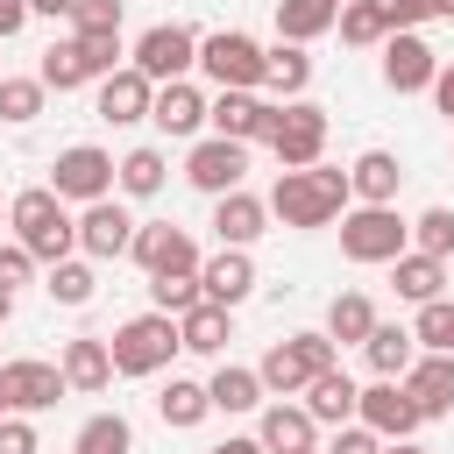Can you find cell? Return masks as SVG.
I'll return each instance as SVG.
<instances>
[{
  "label": "cell",
  "mask_w": 454,
  "mask_h": 454,
  "mask_svg": "<svg viewBox=\"0 0 454 454\" xmlns=\"http://www.w3.org/2000/svg\"><path fill=\"white\" fill-rule=\"evenodd\" d=\"M199 64V35L184 28V21H156L142 43H135V71L149 78V85H170V78H184Z\"/></svg>",
  "instance_id": "8"
},
{
  "label": "cell",
  "mask_w": 454,
  "mask_h": 454,
  "mask_svg": "<svg viewBox=\"0 0 454 454\" xmlns=\"http://www.w3.org/2000/svg\"><path fill=\"white\" fill-rule=\"evenodd\" d=\"M348 170H326V163H305V170H277V184H270V213L284 220V227H326V220H340L348 213Z\"/></svg>",
  "instance_id": "1"
},
{
  "label": "cell",
  "mask_w": 454,
  "mask_h": 454,
  "mask_svg": "<svg viewBox=\"0 0 454 454\" xmlns=\"http://www.w3.org/2000/svg\"><path fill=\"white\" fill-rule=\"evenodd\" d=\"M206 121H213V135H227V142H262L270 99H255V92H241V85H220V99L206 106Z\"/></svg>",
  "instance_id": "18"
},
{
  "label": "cell",
  "mask_w": 454,
  "mask_h": 454,
  "mask_svg": "<svg viewBox=\"0 0 454 454\" xmlns=\"http://www.w3.org/2000/svg\"><path fill=\"white\" fill-rule=\"evenodd\" d=\"M333 0H277V35L284 43H312V35H326L333 28Z\"/></svg>",
  "instance_id": "32"
},
{
  "label": "cell",
  "mask_w": 454,
  "mask_h": 454,
  "mask_svg": "<svg viewBox=\"0 0 454 454\" xmlns=\"http://www.w3.org/2000/svg\"><path fill=\"white\" fill-rule=\"evenodd\" d=\"M7 319H14V291L0 284V326H7Z\"/></svg>",
  "instance_id": "53"
},
{
  "label": "cell",
  "mask_w": 454,
  "mask_h": 454,
  "mask_svg": "<svg viewBox=\"0 0 454 454\" xmlns=\"http://www.w3.org/2000/svg\"><path fill=\"white\" fill-rule=\"evenodd\" d=\"M43 92H50L43 78H0V121H14V128L35 121L43 114Z\"/></svg>",
  "instance_id": "41"
},
{
  "label": "cell",
  "mask_w": 454,
  "mask_h": 454,
  "mask_svg": "<svg viewBox=\"0 0 454 454\" xmlns=\"http://www.w3.org/2000/svg\"><path fill=\"white\" fill-rule=\"evenodd\" d=\"M0 419H7V397H0Z\"/></svg>",
  "instance_id": "56"
},
{
  "label": "cell",
  "mask_w": 454,
  "mask_h": 454,
  "mask_svg": "<svg viewBox=\"0 0 454 454\" xmlns=\"http://www.w3.org/2000/svg\"><path fill=\"white\" fill-rule=\"evenodd\" d=\"M319 369H333V340H326V333H291V340H277V348L255 362L262 397H298Z\"/></svg>",
  "instance_id": "4"
},
{
  "label": "cell",
  "mask_w": 454,
  "mask_h": 454,
  "mask_svg": "<svg viewBox=\"0 0 454 454\" xmlns=\"http://www.w3.org/2000/svg\"><path fill=\"white\" fill-rule=\"evenodd\" d=\"M362 355H369V369L376 376H404L411 369V355H419V340H411V326H369V340H362Z\"/></svg>",
  "instance_id": "29"
},
{
  "label": "cell",
  "mask_w": 454,
  "mask_h": 454,
  "mask_svg": "<svg viewBox=\"0 0 454 454\" xmlns=\"http://www.w3.org/2000/svg\"><path fill=\"white\" fill-rule=\"evenodd\" d=\"M419 404V419H447L454 411V355H411V369L397 376Z\"/></svg>",
  "instance_id": "17"
},
{
  "label": "cell",
  "mask_w": 454,
  "mask_h": 454,
  "mask_svg": "<svg viewBox=\"0 0 454 454\" xmlns=\"http://www.w3.org/2000/svg\"><path fill=\"white\" fill-rule=\"evenodd\" d=\"M71 454H135V426H128L121 411H92V419L78 426Z\"/></svg>",
  "instance_id": "33"
},
{
  "label": "cell",
  "mask_w": 454,
  "mask_h": 454,
  "mask_svg": "<svg viewBox=\"0 0 454 454\" xmlns=\"http://www.w3.org/2000/svg\"><path fill=\"white\" fill-rule=\"evenodd\" d=\"M355 383H348V369H319L312 383H305V411H312V426H355Z\"/></svg>",
  "instance_id": "23"
},
{
  "label": "cell",
  "mask_w": 454,
  "mask_h": 454,
  "mask_svg": "<svg viewBox=\"0 0 454 454\" xmlns=\"http://www.w3.org/2000/svg\"><path fill=\"white\" fill-rule=\"evenodd\" d=\"M64 383L71 390H106L114 383V355H106V340H64Z\"/></svg>",
  "instance_id": "27"
},
{
  "label": "cell",
  "mask_w": 454,
  "mask_h": 454,
  "mask_svg": "<svg viewBox=\"0 0 454 454\" xmlns=\"http://www.w3.org/2000/svg\"><path fill=\"white\" fill-rule=\"evenodd\" d=\"M71 43H78V57H85V71H92V78L121 71V28H99V35H71Z\"/></svg>",
  "instance_id": "43"
},
{
  "label": "cell",
  "mask_w": 454,
  "mask_h": 454,
  "mask_svg": "<svg viewBox=\"0 0 454 454\" xmlns=\"http://www.w3.org/2000/svg\"><path fill=\"white\" fill-rule=\"evenodd\" d=\"M149 298H156V312H192L206 291H199V270H177V277H149Z\"/></svg>",
  "instance_id": "40"
},
{
  "label": "cell",
  "mask_w": 454,
  "mask_h": 454,
  "mask_svg": "<svg viewBox=\"0 0 454 454\" xmlns=\"http://www.w3.org/2000/svg\"><path fill=\"white\" fill-rule=\"evenodd\" d=\"M369 326H376V305H369L362 291H340V298L326 305V340H333V348H340V340H355V348H362V340H369Z\"/></svg>",
  "instance_id": "34"
},
{
  "label": "cell",
  "mask_w": 454,
  "mask_h": 454,
  "mask_svg": "<svg viewBox=\"0 0 454 454\" xmlns=\"http://www.w3.org/2000/svg\"><path fill=\"white\" fill-rule=\"evenodd\" d=\"M28 14H50L57 21V14H71V0H28Z\"/></svg>",
  "instance_id": "52"
},
{
  "label": "cell",
  "mask_w": 454,
  "mask_h": 454,
  "mask_svg": "<svg viewBox=\"0 0 454 454\" xmlns=\"http://www.w3.org/2000/svg\"><path fill=\"white\" fill-rule=\"evenodd\" d=\"M128 241H135L128 206H114V192H106V199H92V206H85V220H78V248H85L92 262H114V255H128Z\"/></svg>",
  "instance_id": "15"
},
{
  "label": "cell",
  "mask_w": 454,
  "mask_h": 454,
  "mask_svg": "<svg viewBox=\"0 0 454 454\" xmlns=\"http://www.w3.org/2000/svg\"><path fill=\"white\" fill-rule=\"evenodd\" d=\"M71 383H64V369L57 362H0V397H7V411H50L57 397H64Z\"/></svg>",
  "instance_id": "13"
},
{
  "label": "cell",
  "mask_w": 454,
  "mask_h": 454,
  "mask_svg": "<svg viewBox=\"0 0 454 454\" xmlns=\"http://www.w3.org/2000/svg\"><path fill=\"white\" fill-rule=\"evenodd\" d=\"M0 454H35V426H28V411H7V419H0Z\"/></svg>",
  "instance_id": "46"
},
{
  "label": "cell",
  "mask_w": 454,
  "mask_h": 454,
  "mask_svg": "<svg viewBox=\"0 0 454 454\" xmlns=\"http://www.w3.org/2000/svg\"><path fill=\"white\" fill-rule=\"evenodd\" d=\"M199 291L213 298V305H241L248 291H255V262H248V248H220L213 262H199Z\"/></svg>",
  "instance_id": "21"
},
{
  "label": "cell",
  "mask_w": 454,
  "mask_h": 454,
  "mask_svg": "<svg viewBox=\"0 0 454 454\" xmlns=\"http://www.w3.org/2000/svg\"><path fill=\"white\" fill-rule=\"evenodd\" d=\"M71 35H99V28H121V0H71Z\"/></svg>",
  "instance_id": "44"
},
{
  "label": "cell",
  "mask_w": 454,
  "mask_h": 454,
  "mask_svg": "<svg viewBox=\"0 0 454 454\" xmlns=\"http://www.w3.org/2000/svg\"><path fill=\"white\" fill-rule=\"evenodd\" d=\"M50 92H78V85H92V71H85V57H78V43H50L43 50V71H35Z\"/></svg>",
  "instance_id": "37"
},
{
  "label": "cell",
  "mask_w": 454,
  "mask_h": 454,
  "mask_svg": "<svg viewBox=\"0 0 454 454\" xmlns=\"http://www.w3.org/2000/svg\"><path fill=\"white\" fill-rule=\"evenodd\" d=\"M397 184H404V170H397L390 149H369V156H355V170H348V192H355L362 206H397Z\"/></svg>",
  "instance_id": "24"
},
{
  "label": "cell",
  "mask_w": 454,
  "mask_h": 454,
  "mask_svg": "<svg viewBox=\"0 0 454 454\" xmlns=\"http://www.w3.org/2000/svg\"><path fill=\"white\" fill-rule=\"evenodd\" d=\"M28 270H35V255H28L21 241H0V284L14 291V284H28Z\"/></svg>",
  "instance_id": "47"
},
{
  "label": "cell",
  "mask_w": 454,
  "mask_h": 454,
  "mask_svg": "<svg viewBox=\"0 0 454 454\" xmlns=\"http://www.w3.org/2000/svg\"><path fill=\"white\" fill-rule=\"evenodd\" d=\"M128 255H135L149 277H177V270H199V241H192L177 220H149V227H135Z\"/></svg>",
  "instance_id": "11"
},
{
  "label": "cell",
  "mask_w": 454,
  "mask_h": 454,
  "mask_svg": "<svg viewBox=\"0 0 454 454\" xmlns=\"http://www.w3.org/2000/svg\"><path fill=\"white\" fill-rule=\"evenodd\" d=\"M227 340H234V326H227V305L199 298L192 312H177V348H192V355H220Z\"/></svg>",
  "instance_id": "25"
},
{
  "label": "cell",
  "mask_w": 454,
  "mask_h": 454,
  "mask_svg": "<svg viewBox=\"0 0 454 454\" xmlns=\"http://www.w3.org/2000/svg\"><path fill=\"white\" fill-rule=\"evenodd\" d=\"M255 440H262V454H312V447H319V426H312V411H305V404L277 397V404H262Z\"/></svg>",
  "instance_id": "16"
},
{
  "label": "cell",
  "mask_w": 454,
  "mask_h": 454,
  "mask_svg": "<svg viewBox=\"0 0 454 454\" xmlns=\"http://www.w3.org/2000/svg\"><path fill=\"white\" fill-rule=\"evenodd\" d=\"M411 340H419L426 355H454V305H447V298H426L419 319H411Z\"/></svg>",
  "instance_id": "38"
},
{
  "label": "cell",
  "mask_w": 454,
  "mask_h": 454,
  "mask_svg": "<svg viewBox=\"0 0 454 454\" xmlns=\"http://www.w3.org/2000/svg\"><path fill=\"white\" fill-rule=\"evenodd\" d=\"M426 92H433V106H440V114H447V121H454V64H440V71H433V85H426Z\"/></svg>",
  "instance_id": "49"
},
{
  "label": "cell",
  "mask_w": 454,
  "mask_h": 454,
  "mask_svg": "<svg viewBox=\"0 0 454 454\" xmlns=\"http://www.w3.org/2000/svg\"><path fill=\"white\" fill-rule=\"evenodd\" d=\"M440 21H454V0H440Z\"/></svg>",
  "instance_id": "55"
},
{
  "label": "cell",
  "mask_w": 454,
  "mask_h": 454,
  "mask_svg": "<svg viewBox=\"0 0 454 454\" xmlns=\"http://www.w3.org/2000/svg\"><path fill=\"white\" fill-rule=\"evenodd\" d=\"M163 177H170L163 149H128V156L114 163V184H121L128 199H156V192H163Z\"/></svg>",
  "instance_id": "31"
},
{
  "label": "cell",
  "mask_w": 454,
  "mask_h": 454,
  "mask_svg": "<svg viewBox=\"0 0 454 454\" xmlns=\"http://www.w3.org/2000/svg\"><path fill=\"white\" fill-rule=\"evenodd\" d=\"M50 192H57V199H78V206L106 199V192H114V156L92 149V142H71V149L50 163Z\"/></svg>",
  "instance_id": "9"
},
{
  "label": "cell",
  "mask_w": 454,
  "mask_h": 454,
  "mask_svg": "<svg viewBox=\"0 0 454 454\" xmlns=\"http://www.w3.org/2000/svg\"><path fill=\"white\" fill-rule=\"evenodd\" d=\"M326 454H383V440L369 426H333V447Z\"/></svg>",
  "instance_id": "48"
},
{
  "label": "cell",
  "mask_w": 454,
  "mask_h": 454,
  "mask_svg": "<svg viewBox=\"0 0 454 454\" xmlns=\"http://www.w3.org/2000/svg\"><path fill=\"white\" fill-rule=\"evenodd\" d=\"M206 454H262V440H220V447H206Z\"/></svg>",
  "instance_id": "51"
},
{
  "label": "cell",
  "mask_w": 454,
  "mask_h": 454,
  "mask_svg": "<svg viewBox=\"0 0 454 454\" xmlns=\"http://www.w3.org/2000/svg\"><path fill=\"white\" fill-rule=\"evenodd\" d=\"M43 291H50L57 305H92V291H99V277H92L85 262H71V255H64V262H50V284H43Z\"/></svg>",
  "instance_id": "39"
},
{
  "label": "cell",
  "mask_w": 454,
  "mask_h": 454,
  "mask_svg": "<svg viewBox=\"0 0 454 454\" xmlns=\"http://www.w3.org/2000/svg\"><path fill=\"white\" fill-rule=\"evenodd\" d=\"M206 397H213V411H255V404H262V376L227 362V369L206 383Z\"/></svg>",
  "instance_id": "35"
},
{
  "label": "cell",
  "mask_w": 454,
  "mask_h": 454,
  "mask_svg": "<svg viewBox=\"0 0 454 454\" xmlns=\"http://www.w3.org/2000/svg\"><path fill=\"white\" fill-rule=\"evenodd\" d=\"M390 284H397V298L426 305V298H440V284H447V262H440V255H419V248H404V255L390 262Z\"/></svg>",
  "instance_id": "26"
},
{
  "label": "cell",
  "mask_w": 454,
  "mask_h": 454,
  "mask_svg": "<svg viewBox=\"0 0 454 454\" xmlns=\"http://www.w3.org/2000/svg\"><path fill=\"white\" fill-rule=\"evenodd\" d=\"M355 419L376 433V440H411L426 419H419V404H411V390L397 383V376H376L362 397H355Z\"/></svg>",
  "instance_id": "10"
},
{
  "label": "cell",
  "mask_w": 454,
  "mask_h": 454,
  "mask_svg": "<svg viewBox=\"0 0 454 454\" xmlns=\"http://www.w3.org/2000/svg\"><path fill=\"white\" fill-rule=\"evenodd\" d=\"M433 71H440V57H433V43L419 28H390L383 35V85L390 92H426Z\"/></svg>",
  "instance_id": "12"
},
{
  "label": "cell",
  "mask_w": 454,
  "mask_h": 454,
  "mask_svg": "<svg viewBox=\"0 0 454 454\" xmlns=\"http://www.w3.org/2000/svg\"><path fill=\"white\" fill-rule=\"evenodd\" d=\"M156 411H163V426H177V433H192L206 411H213V397H206V383H192V376H170L163 390H156Z\"/></svg>",
  "instance_id": "30"
},
{
  "label": "cell",
  "mask_w": 454,
  "mask_h": 454,
  "mask_svg": "<svg viewBox=\"0 0 454 454\" xmlns=\"http://www.w3.org/2000/svg\"><path fill=\"white\" fill-rule=\"evenodd\" d=\"M411 241H419V255H440V262H447V255H454V213H447V206L419 213V220H411Z\"/></svg>",
  "instance_id": "42"
},
{
  "label": "cell",
  "mask_w": 454,
  "mask_h": 454,
  "mask_svg": "<svg viewBox=\"0 0 454 454\" xmlns=\"http://www.w3.org/2000/svg\"><path fill=\"white\" fill-rule=\"evenodd\" d=\"M106 355H114V376H156L177 355V319L170 312H142L106 340Z\"/></svg>",
  "instance_id": "3"
},
{
  "label": "cell",
  "mask_w": 454,
  "mask_h": 454,
  "mask_svg": "<svg viewBox=\"0 0 454 454\" xmlns=\"http://www.w3.org/2000/svg\"><path fill=\"white\" fill-rule=\"evenodd\" d=\"M199 71H206L213 85L255 92V85H262V43L241 35V28H213V35H199Z\"/></svg>",
  "instance_id": "7"
},
{
  "label": "cell",
  "mask_w": 454,
  "mask_h": 454,
  "mask_svg": "<svg viewBox=\"0 0 454 454\" xmlns=\"http://www.w3.org/2000/svg\"><path fill=\"white\" fill-rule=\"evenodd\" d=\"M262 85L284 92V99H298V92L312 85V57H305V43H277V50H262Z\"/></svg>",
  "instance_id": "28"
},
{
  "label": "cell",
  "mask_w": 454,
  "mask_h": 454,
  "mask_svg": "<svg viewBox=\"0 0 454 454\" xmlns=\"http://www.w3.org/2000/svg\"><path fill=\"white\" fill-rule=\"evenodd\" d=\"M383 454H426V447H411V440H383Z\"/></svg>",
  "instance_id": "54"
},
{
  "label": "cell",
  "mask_w": 454,
  "mask_h": 454,
  "mask_svg": "<svg viewBox=\"0 0 454 454\" xmlns=\"http://www.w3.org/2000/svg\"><path fill=\"white\" fill-rule=\"evenodd\" d=\"M262 227H270V206H262L255 192H241V184H234V192H220V199H213V234H220V248H248Z\"/></svg>",
  "instance_id": "20"
},
{
  "label": "cell",
  "mask_w": 454,
  "mask_h": 454,
  "mask_svg": "<svg viewBox=\"0 0 454 454\" xmlns=\"http://www.w3.org/2000/svg\"><path fill=\"white\" fill-rule=\"evenodd\" d=\"M21 21H28V0H0V35H21Z\"/></svg>",
  "instance_id": "50"
},
{
  "label": "cell",
  "mask_w": 454,
  "mask_h": 454,
  "mask_svg": "<svg viewBox=\"0 0 454 454\" xmlns=\"http://www.w3.org/2000/svg\"><path fill=\"white\" fill-rule=\"evenodd\" d=\"M149 121H156L163 135H199V128H206V92H199V85H184V78H170V85H156Z\"/></svg>",
  "instance_id": "22"
},
{
  "label": "cell",
  "mask_w": 454,
  "mask_h": 454,
  "mask_svg": "<svg viewBox=\"0 0 454 454\" xmlns=\"http://www.w3.org/2000/svg\"><path fill=\"white\" fill-rule=\"evenodd\" d=\"M241 170H248V142H227V135H206V142L184 156V177H192L206 199L234 192V184H241Z\"/></svg>",
  "instance_id": "14"
},
{
  "label": "cell",
  "mask_w": 454,
  "mask_h": 454,
  "mask_svg": "<svg viewBox=\"0 0 454 454\" xmlns=\"http://www.w3.org/2000/svg\"><path fill=\"white\" fill-rule=\"evenodd\" d=\"M262 142L277 149V163H284V170H305V163H319V149H326V106H312V99L270 106V128H262Z\"/></svg>",
  "instance_id": "6"
},
{
  "label": "cell",
  "mask_w": 454,
  "mask_h": 454,
  "mask_svg": "<svg viewBox=\"0 0 454 454\" xmlns=\"http://www.w3.org/2000/svg\"><path fill=\"white\" fill-rule=\"evenodd\" d=\"M149 99H156V85H149L135 64H121V71H106V78H99V121H114V128L149 121Z\"/></svg>",
  "instance_id": "19"
},
{
  "label": "cell",
  "mask_w": 454,
  "mask_h": 454,
  "mask_svg": "<svg viewBox=\"0 0 454 454\" xmlns=\"http://www.w3.org/2000/svg\"><path fill=\"white\" fill-rule=\"evenodd\" d=\"M333 28H340V43H355V50H369V43H383V35H390V21H383V7H376V0H340Z\"/></svg>",
  "instance_id": "36"
},
{
  "label": "cell",
  "mask_w": 454,
  "mask_h": 454,
  "mask_svg": "<svg viewBox=\"0 0 454 454\" xmlns=\"http://www.w3.org/2000/svg\"><path fill=\"white\" fill-rule=\"evenodd\" d=\"M333 7H340V0H333Z\"/></svg>",
  "instance_id": "57"
},
{
  "label": "cell",
  "mask_w": 454,
  "mask_h": 454,
  "mask_svg": "<svg viewBox=\"0 0 454 454\" xmlns=\"http://www.w3.org/2000/svg\"><path fill=\"white\" fill-rule=\"evenodd\" d=\"M376 7H383L390 28H426V21H440V0H376Z\"/></svg>",
  "instance_id": "45"
},
{
  "label": "cell",
  "mask_w": 454,
  "mask_h": 454,
  "mask_svg": "<svg viewBox=\"0 0 454 454\" xmlns=\"http://www.w3.org/2000/svg\"><path fill=\"white\" fill-rule=\"evenodd\" d=\"M411 248V227L397 220V206H355L340 213V255L348 262H397Z\"/></svg>",
  "instance_id": "5"
},
{
  "label": "cell",
  "mask_w": 454,
  "mask_h": 454,
  "mask_svg": "<svg viewBox=\"0 0 454 454\" xmlns=\"http://www.w3.org/2000/svg\"><path fill=\"white\" fill-rule=\"evenodd\" d=\"M7 227H14V241H21L35 262H64V255L78 248V220L64 213V199H57L50 184H28V192H14V206H7Z\"/></svg>",
  "instance_id": "2"
}]
</instances>
